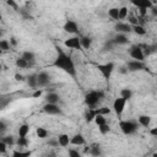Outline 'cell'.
Masks as SVG:
<instances>
[{"label":"cell","instance_id":"cell-43","mask_svg":"<svg viewBox=\"0 0 157 157\" xmlns=\"http://www.w3.org/2000/svg\"><path fill=\"white\" fill-rule=\"evenodd\" d=\"M15 80L21 82V81L25 80V77H23V75H21V74H15Z\"/></svg>","mask_w":157,"mask_h":157},{"label":"cell","instance_id":"cell-21","mask_svg":"<svg viewBox=\"0 0 157 157\" xmlns=\"http://www.w3.org/2000/svg\"><path fill=\"white\" fill-rule=\"evenodd\" d=\"M108 16H109L112 20L118 21V20H119V9H118V7H110V9L108 10Z\"/></svg>","mask_w":157,"mask_h":157},{"label":"cell","instance_id":"cell-46","mask_svg":"<svg viewBox=\"0 0 157 157\" xmlns=\"http://www.w3.org/2000/svg\"><path fill=\"white\" fill-rule=\"evenodd\" d=\"M5 129H6V128H5V124H4L2 121H0V130L2 131V130H5Z\"/></svg>","mask_w":157,"mask_h":157},{"label":"cell","instance_id":"cell-26","mask_svg":"<svg viewBox=\"0 0 157 157\" xmlns=\"http://www.w3.org/2000/svg\"><path fill=\"white\" fill-rule=\"evenodd\" d=\"M27 83H28V86H29L31 88L38 87V86H37V75H36V74L29 75V76L27 77Z\"/></svg>","mask_w":157,"mask_h":157},{"label":"cell","instance_id":"cell-31","mask_svg":"<svg viewBox=\"0 0 157 157\" xmlns=\"http://www.w3.org/2000/svg\"><path fill=\"white\" fill-rule=\"evenodd\" d=\"M93 121H94V123H96L98 126H101V125H103V124H107L105 117H103V115H101V114H97V115L94 117Z\"/></svg>","mask_w":157,"mask_h":157},{"label":"cell","instance_id":"cell-8","mask_svg":"<svg viewBox=\"0 0 157 157\" xmlns=\"http://www.w3.org/2000/svg\"><path fill=\"white\" fill-rule=\"evenodd\" d=\"M50 82V76L47 71H42L37 75V86H47Z\"/></svg>","mask_w":157,"mask_h":157},{"label":"cell","instance_id":"cell-34","mask_svg":"<svg viewBox=\"0 0 157 157\" xmlns=\"http://www.w3.org/2000/svg\"><path fill=\"white\" fill-rule=\"evenodd\" d=\"M96 113H97V114H101V115H103V117H105V115H108V114L110 113V108H108V107L97 108V109H96Z\"/></svg>","mask_w":157,"mask_h":157},{"label":"cell","instance_id":"cell-23","mask_svg":"<svg viewBox=\"0 0 157 157\" xmlns=\"http://www.w3.org/2000/svg\"><path fill=\"white\" fill-rule=\"evenodd\" d=\"M88 152H90V153H91L93 157H99V156H101V153H102L99 145H92V146L90 147Z\"/></svg>","mask_w":157,"mask_h":157},{"label":"cell","instance_id":"cell-28","mask_svg":"<svg viewBox=\"0 0 157 157\" xmlns=\"http://www.w3.org/2000/svg\"><path fill=\"white\" fill-rule=\"evenodd\" d=\"M32 155L31 151H17L15 150L12 152V157H29Z\"/></svg>","mask_w":157,"mask_h":157},{"label":"cell","instance_id":"cell-50","mask_svg":"<svg viewBox=\"0 0 157 157\" xmlns=\"http://www.w3.org/2000/svg\"><path fill=\"white\" fill-rule=\"evenodd\" d=\"M2 53H4V52H2V50H1V49H0V55H1V54H2Z\"/></svg>","mask_w":157,"mask_h":157},{"label":"cell","instance_id":"cell-6","mask_svg":"<svg viewBox=\"0 0 157 157\" xmlns=\"http://www.w3.org/2000/svg\"><path fill=\"white\" fill-rule=\"evenodd\" d=\"M125 105H126V101H124L123 98H115L114 102H113V110L115 112V114L119 117L123 114L124 109H125Z\"/></svg>","mask_w":157,"mask_h":157},{"label":"cell","instance_id":"cell-15","mask_svg":"<svg viewBox=\"0 0 157 157\" xmlns=\"http://www.w3.org/2000/svg\"><path fill=\"white\" fill-rule=\"evenodd\" d=\"M56 141H58V145H60L61 147H66L70 144V136L67 134H60L58 136Z\"/></svg>","mask_w":157,"mask_h":157},{"label":"cell","instance_id":"cell-7","mask_svg":"<svg viewBox=\"0 0 157 157\" xmlns=\"http://www.w3.org/2000/svg\"><path fill=\"white\" fill-rule=\"evenodd\" d=\"M43 110L49 114V115H58L61 114V109L58 107V104H50V103H45L43 105Z\"/></svg>","mask_w":157,"mask_h":157},{"label":"cell","instance_id":"cell-18","mask_svg":"<svg viewBox=\"0 0 157 157\" xmlns=\"http://www.w3.org/2000/svg\"><path fill=\"white\" fill-rule=\"evenodd\" d=\"M29 132V125L28 124H22L18 128V137H27Z\"/></svg>","mask_w":157,"mask_h":157},{"label":"cell","instance_id":"cell-1","mask_svg":"<svg viewBox=\"0 0 157 157\" xmlns=\"http://www.w3.org/2000/svg\"><path fill=\"white\" fill-rule=\"evenodd\" d=\"M56 49H58V56L55 58L53 65H54L55 67L63 70L64 72L69 74L70 76L75 77V76H76V69H75V64H74L72 59H71L67 54L63 53V52L60 50V48H56Z\"/></svg>","mask_w":157,"mask_h":157},{"label":"cell","instance_id":"cell-32","mask_svg":"<svg viewBox=\"0 0 157 157\" xmlns=\"http://www.w3.org/2000/svg\"><path fill=\"white\" fill-rule=\"evenodd\" d=\"M10 48H11V45L7 39H0V49L2 52H7V50H10Z\"/></svg>","mask_w":157,"mask_h":157},{"label":"cell","instance_id":"cell-9","mask_svg":"<svg viewBox=\"0 0 157 157\" xmlns=\"http://www.w3.org/2000/svg\"><path fill=\"white\" fill-rule=\"evenodd\" d=\"M64 44H65L66 48H70V49H80L81 48V43H80V38L78 37L67 38V39H65Z\"/></svg>","mask_w":157,"mask_h":157},{"label":"cell","instance_id":"cell-29","mask_svg":"<svg viewBox=\"0 0 157 157\" xmlns=\"http://www.w3.org/2000/svg\"><path fill=\"white\" fill-rule=\"evenodd\" d=\"M36 134H37V136H38L39 139H45V137L48 136V130L44 129V128H42V126H39V128H37Z\"/></svg>","mask_w":157,"mask_h":157},{"label":"cell","instance_id":"cell-3","mask_svg":"<svg viewBox=\"0 0 157 157\" xmlns=\"http://www.w3.org/2000/svg\"><path fill=\"white\" fill-rule=\"evenodd\" d=\"M119 128L125 135H131L137 130V124L131 120H121L119 123Z\"/></svg>","mask_w":157,"mask_h":157},{"label":"cell","instance_id":"cell-27","mask_svg":"<svg viewBox=\"0 0 157 157\" xmlns=\"http://www.w3.org/2000/svg\"><path fill=\"white\" fill-rule=\"evenodd\" d=\"M131 31H134V32H135L136 34H139V36H145V34H146V29H145V27L141 26V25L132 26V27H131Z\"/></svg>","mask_w":157,"mask_h":157},{"label":"cell","instance_id":"cell-51","mask_svg":"<svg viewBox=\"0 0 157 157\" xmlns=\"http://www.w3.org/2000/svg\"><path fill=\"white\" fill-rule=\"evenodd\" d=\"M1 69H2V66H1V64H0V71H1Z\"/></svg>","mask_w":157,"mask_h":157},{"label":"cell","instance_id":"cell-38","mask_svg":"<svg viewBox=\"0 0 157 157\" xmlns=\"http://www.w3.org/2000/svg\"><path fill=\"white\" fill-rule=\"evenodd\" d=\"M69 157H81V153L75 148H70L69 150Z\"/></svg>","mask_w":157,"mask_h":157},{"label":"cell","instance_id":"cell-16","mask_svg":"<svg viewBox=\"0 0 157 157\" xmlns=\"http://www.w3.org/2000/svg\"><path fill=\"white\" fill-rule=\"evenodd\" d=\"M128 42H129L128 37H126L125 34H121V33H118V34L113 38V43H115V44H126Z\"/></svg>","mask_w":157,"mask_h":157},{"label":"cell","instance_id":"cell-36","mask_svg":"<svg viewBox=\"0 0 157 157\" xmlns=\"http://www.w3.org/2000/svg\"><path fill=\"white\" fill-rule=\"evenodd\" d=\"M16 144L20 147H26L28 145V140H27V137H18L17 141H16Z\"/></svg>","mask_w":157,"mask_h":157},{"label":"cell","instance_id":"cell-47","mask_svg":"<svg viewBox=\"0 0 157 157\" xmlns=\"http://www.w3.org/2000/svg\"><path fill=\"white\" fill-rule=\"evenodd\" d=\"M48 145H50V146H55V145H58V141H50V142H48Z\"/></svg>","mask_w":157,"mask_h":157},{"label":"cell","instance_id":"cell-17","mask_svg":"<svg viewBox=\"0 0 157 157\" xmlns=\"http://www.w3.org/2000/svg\"><path fill=\"white\" fill-rule=\"evenodd\" d=\"M137 121H139L140 125L147 128V126H150V124H151V117H150V115H140V117L137 118Z\"/></svg>","mask_w":157,"mask_h":157},{"label":"cell","instance_id":"cell-19","mask_svg":"<svg viewBox=\"0 0 157 157\" xmlns=\"http://www.w3.org/2000/svg\"><path fill=\"white\" fill-rule=\"evenodd\" d=\"M131 96H132V91H131L130 88H123V90L120 91V98H123V99L126 101V102L131 98Z\"/></svg>","mask_w":157,"mask_h":157},{"label":"cell","instance_id":"cell-12","mask_svg":"<svg viewBox=\"0 0 157 157\" xmlns=\"http://www.w3.org/2000/svg\"><path fill=\"white\" fill-rule=\"evenodd\" d=\"M114 28L118 33H121V34H126V33L131 32V26L129 23H125V22H118Z\"/></svg>","mask_w":157,"mask_h":157},{"label":"cell","instance_id":"cell-41","mask_svg":"<svg viewBox=\"0 0 157 157\" xmlns=\"http://www.w3.org/2000/svg\"><path fill=\"white\" fill-rule=\"evenodd\" d=\"M40 96H42V90H36V91L33 92V94H32L33 98H38V97H40Z\"/></svg>","mask_w":157,"mask_h":157},{"label":"cell","instance_id":"cell-25","mask_svg":"<svg viewBox=\"0 0 157 157\" xmlns=\"http://www.w3.org/2000/svg\"><path fill=\"white\" fill-rule=\"evenodd\" d=\"M96 115H97V113H96V108H91V109L85 114V120H86L87 123H91V121L94 119Z\"/></svg>","mask_w":157,"mask_h":157},{"label":"cell","instance_id":"cell-30","mask_svg":"<svg viewBox=\"0 0 157 157\" xmlns=\"http://www.w3.org/2000/svg\"><path fill=\"white\" fill-rule=\"evenodd\" d=\"M129 16V10L126 6H123L119 9V20H125Z\"/></svg>","mask_w":157,"mask_h":157},{"label":"cell","instance_id":"cell-52","mask_svg":"<svg viewBox=\"0 0 157 157\" xmlns=\"http://www.w3.org/2000/svg\"><path fill=\"white\" fill-rule=\"evenodd\" d=\"M152 157H157V155H156V153H155V155H153V156H152Z\"/></svg>","mask_w":157,"mask_h":157},{"label":"cell","instance_id":"cell-44","mask_svg":"<svg viewBox=\"0 0 157 157\" xmlns=\"http://www.w3.org/2000/svg\"><path fill=\"white\" fill-rule=\"evenodd\" d=\"M150 134H151L152 136H157V128H152V129L150 130Z\"/></svg>","mask_w":157,"mask_h":157},{"label":"cell","instance_id":"cell-45","mask_svg":"<svg viewBox=\"0 0 157 157\" xmlns=\"http://www.w3.org/2000/svg\"><path fill=\"white\" fill-rule=\"evenodd\" d=\"M11 44H12V45H16V44H17V42H16L15 38H11V39H10V45H11Z\"/></svg>","mask_w":157,"mask_h":157},{"label":"cell","instance_id":"cell-49","mask_svg":"<svg viewBox=\"0 0 157 157\" xmlns=\"http://www.w3.org/2000/svg\"><path fill=\"white\" fill-rule=\"evenodd\" d=\"M1 36H2V31L0 29V37H1Z\"/></svg>","mask_w":157,"mask_h":157},{"label":"cell","instance_id":"cell-40","mask_svg":"<svg viewBox=\"0 0 157 157\" xmlns=\"http://www.w3.org/2000/svg\"><path fill=\"white\" fill-rule=\"evenodd\" d=\"M6 150H7V146L2 141H0V153H5Z\"/></svg>","mask_w":157,"mask_h":157},{"label":"cell","instance_id":"cell-37","mask_svg":"<svg viewBox=\"0 0 157 157\" xmlns=\"http://www.w3.org/2000/svg\"><path fill=\"white\" fill-rule=\"evenodd\" d=\"M98 129H99V131H101V134H108L109 131H110V126L108 125V124H103V125H101V126H98Z\"/></svg>","mask_w":157,"mask_h":157},{"label":"cell","instance_id":"cell-35","mask_svg":"<svg viewBox=\"0 0 157 157\" xmlns=\"http://www.w3.org/2000/svg\"><path fill=\"white\" fill-rule=\"evenodd\" d=\"M6 146H12L15 144V140H13V136H5L2 140H1Z\"/></svg>","mask_w":157,"mask_h":157},{"label":"cell","instance_id":"cell-5","mask_svg":"<svg viewBox=\"0 0 157 157\" xmlns=\"http://www.w3.org/2000/svg\"><path fill=\"white\" fill-rule=\"evenodd\" d=\"M129 55L136 61H144L145 60V54L139 45H132L129 50Z\"/></svg>","mask_w":157,"mask_h":157},{"label":"cell","instance_id":"cell-33","mask_svg":"<svg viewBox=\"0 0 157 157\" xmlns=\"http://www.w3.org/2000/svg\"><path fill=\"white\" fill-rule=\"evenodd\" d=\"M16 66H17V67H20V69H25V67L29 66V64H28L25 59L18 58V59H16Z\"/></svg>","mask_w":157,"mask_h":157},{"label":"cell","instance_id":"cell-2","mask_svg":"<svg viewBox=\"0 0 157 157\" xmlns=\"http://www.w3.org/2000/svg\"><path fill=\"white\" fill-rule=\"evenodd\" d=\"M102 97H103V92L102 91H91L85 96V103L90 108H94L96 104L99 102V99Z\"/></svg>","mask_w":157,"mask_h":157},{"label":"cell","instance_id":"cell-4","mask_svg":"<svg viewBox=\"0 0 157 157\" xmlns=\"http://www.w3.org/2000/svg\"><path fill=\"white\" fill-rule=\"evenodd\" d=\"M97 69H98L99 72L103 75V77L108 80V78L110 77L112 72L114 71V63L109 61V63H105V64H99V65L97 66Z\"/></svg>","mask_w":157,"mask_h":157},{"label":"cell","instance_id":"cell-11","mask_svg":"<svg viewBox=\"0 0 157 157\" xmlns=\"http://www.w3.org/2000/svg\"><path fill=\"white\" fill-rule=\"evenodd\" d=\"M145 69L144 61H136V60H130L128 63V70L129 71H140Z\"/></svg>","mask_w":157,"mask_h":157},{"label":"cell","instance_id":"cell-24","mask_svg":"<svg viewBox=\"0 0 157 157\" xmlns=\"http://www.w3.org/2000/svg\"><path fill=\"white\" fill-rule=\"evenodd\" d=\"M80 43H81V48H85V49H88L92 44V39L90 37H81L80 38Z\"/></svg>","mask_w":157,"mask_h":157},{"label":"cell","instance_id":"cell-10","mask_svg":"<svg viewBox=\"0 0 157 157\" xmlns=\"http://www.w3.org/2000/svg\"><path fill=\"white\" fill-rule=\"evenodd\" d=\"M64 31L65 32H67V33H77L78 32V25L75 22V21H72V20H69V21H66L65 22V25H64Z\"/></svg>","mask_w":157,"mask_h":157},{"label":"cell","instance_id":"cell-14","mask_svg":"<svg viewBox=\"0 0 157 157\" xmlns=\"http://www.w3.org/2000/svg\"><path fill=\"white\" fill-rule=\"evenodd\" d=\"M59 101H60V97H59V94L55 93V92H49V93L45 96V103L56 104Z\"/></svg>","mask_w":157,"mask_h":157},{"label":"cell","instance_id":"cell-13","mask_svg":"<svg viewBox=\"0 0 157 157\" xmlns=\"http://www.w3.org/2000/svg\"><path fill=\"white\" fill-rule=\"evenodd\" d=\"M85 137L81 135V134H76L74 135L72 137H70V144L71 145H75V146H81V145H85Z\"/></svg>","mask_w":157,"mask_h":157},{"label":"cell","instance_id":"cell-39","mask_svg":"<svg viewBox=\"0 0 157 157\" xmlns=\"http://www.w3.org/2000/svg\"><path fill=\"white\" fill-rule=\"evenodd\" d=\"M6 5H9V6L13 7V10H18V5H17L13 0H7V1H6Z\"/></svg>","mask_w":157,"mask_h":157},{"label":"cell","instance_id":"cell-42","mask_svg":"<svg viewBox=\"0 0 157 157\" xmlns=\"http://www.w3.org/2000/svg\"><path fill=\"white\" fill-rule=\"evenodd\" d=\"M139 13L141 17H145L147 15V9H139Z\"/></svg>","mask_w":157,"mask_h":157},{"label":"cell","instance_id":"cell-48","mask_svg":"<svg viewBox=\"0 0 157 157\" xmlns=\"http://www.w3.org/2000/svg\"><path fill=\"white\" fill-rule=\"evenodd\" d=\"M2 18V15H1V11H0V20Z\"/></svg>","mask_w":157,"mask_h":157},{"label":"cell","instance_id":"cell-20","mask_svg":"<svg viewBox=\"0 0 157 157\" xmlns=\"http://www.w3.org/2000/svg\"><path fill=\"white\" fill-rule=\"evenodd\" d=\"M132 4L135 6H137L139 9H150L152 7V2L151 1H132Z\"/></svg>","mask_w":157,"mask_h":157},{"label":"cell","instance_id":"cell-22","mask_svg":"<svg viewBox=\"0 0 157 157\" xmlns=\"http://www.w3.org/2000/svg\"><path fill=\"white\" fill-rule=\"evenodd\" d=\"M21 58H22V59H25L28 64H29V63H33V61H34V53H33V52H29V50L23 52Z\"/></svg>","mask_w":157,"mask_h":157}]
</instances>
